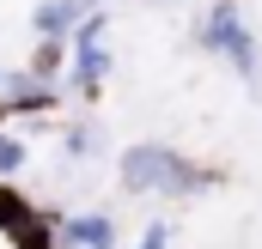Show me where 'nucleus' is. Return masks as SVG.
I'll use <instances>...</instances> for the list:
<instances>
[{
  "instance_id": "nucleus-9",
  "label": "nucleus",
  "mask_w": 262,
  "mask_h": 249,
  "mask_svg": "<svg viewBox=\"0 0 262 249\" xmlns=\"http://www.w3.org/2000/svg\"><path fill=\"white\" fill-rule=\"evenodd\" d=\"M37 213V201H31V188L18 183V177H0V237L12 231V225H25Z\"/></svg>"
},
{
  "instance_id": "nucleus-14",
  "label": "nucleus",
  "mask_w": 262,
  "mask_h": 249,
  "mask_svg": "<svg viewBox=\"0 0 262 249\" xmlns=\"http://www.w3.org/2000/svg\"><path fill=\"white\" fill-rule=\"evenodd\" d=\"M98 6H110V0H98Z\"/></svg>"
},
{
  "instance_id": "nucleus-4",
  "label": "nucleus",
  "mask_w": 262,
  "mask_h": 249,
  "mask_svg": "<svg viewBox=\"0 0 262 249\" xmlns=\"http://www.w3.org/2000/svg\"><path fill=\"white\" fill-rule=\"evenodd\" d=\"M61 110V85L55 79H37V73H6L0 85V122H43Z\"/></svg>"
},
{
  "instance_id": "nucleus-3",
  "label": "nucleus",
  "mask_w": 262,
  "mask_h": 249,
  "mask_svg": "<svg viewBox=\"0 0 262 249\" xmlns=\"http://www.w3.org/2000/svg\"><path fill=\"white\" fill-rule=\"evenodd\" d=\"M195 43L220 67H232L250 91L262 85V49H256V31L244 24V6L238 0H207V12H201V24H195Z\"/></svg>"
},
{
  "instance_id": "nucleus-5",
  "label": "nucleus",
  "mask_w": 262,
  "mask_h": 249,
  "mask_svg": "<svg viewBox=\"0 0 262 249\" xmlns=\"http://www.w3.org/2000/svg\"><path fill=\"white\" fill-rule=\"evenodd\" d=\"M61 243H67V249H122V219L104 213V207L61 213Z\"/></svg>"
},
{
  "instance_id": "nucleus-6",
  "label": "nucleus",
  "mask_w": 262,
  "mask_h": 249,
  "mask_svg": "<svg viewBox=\"0 0 262 249\" xmlns=\"http://www.w3.org/2000/svg\"><path fill=\"white\" fill-rule=\"evenodd\" d=\"M98 0H37V12H31V37H73V24L92 12Z\"/></svg>"
},
{
  "instance_id": "nucleus-2",
  "label": "nucleus",
  "mask_w": 262,
  "mask_h": 249,
  "mask_svg": "<svg viewBox=\"0 0 262 249\" xmlns=\"http://www.w3.org/2000/svg\"><path fill=\"white\" fill-rule=\"evenodd\" d=\"M110 73H116V18H110V6H92L79 24H73V37H67V79L61 91L73 97H104V85H110Z\"/></svg>"
},
{
  "instance_id": "nucleus-11",
  "label": "nucleus",
  "mask_w": 262,
  "mask_h": 249,
  "mask_svg": "<svg viewBox=\"0 0 262 249\" xmlns=\"http://www.w3.org/2000/svg\"><path fill=\"white\" fill-rule=\"evenodd\" d=\"M25 164H31V140L0 122V177H25Z\"/></svg>"
},
{
  "instance_id": "nucleus-8",
  "label": "nucleus",
  "mask_w": 262,
  "mask_h": 249,
  "mask_svg": "<svg viewBox=\"0 0 262 249\" xmlns=\"http://www.w3.org/2000/svg\"><path fill=\"white\" fill-rule=\"evenodd\" d=\"M25 73H37V79H67V43L61 37H31V55H25Z\"/></svg>"
},
{
  "instance_id": "nucleus-13",
  "label": "nucleus",
  "mask_w": 262,
  "mask_h": 249,
  "mask_svg": "<svg viewBox=\"0 0 262 249\" xmlns=\"http://www.w3.org/2000/svg\"><path fill=\"white\" fill-rule=\"evenodd\" d=\"M0 85H6V67H0Z\"/></svg>"
},
{
  "instance_id": "nucleus-10",
  "label": "nucleus",
  "mask_w": 262,
  "mask_h": 249,
  "mask_svg": "<svg viewBox=\"0 0 262 249\" xmlns=\"http://www.w3.org/2000/svg\"><path fill=\"white\" fill-rule=\"evenodd\" d=\"M98 146H104V128H98V122H67V128H61V152L73 158V164L92 158Z\"/></svg>"
},
{
  "instance_id": "nucleus-12",
  "label": "nucleus",
  "mask_w": 262,
  "mask_h": 249,
  "mask_svg": "<svg viewBox=\"0 0 262 249\" xmlns=\"http://www.w3.org/2000/svg\"><path fill=\"white\" fill-rule=\"evenodd\" d=\"M122 249H171V219H152L134 243H122Z\"/></svg>"
},
{
  "instance_id": "nucleus-7",
  "label": "nucleus",
  "mask_w": 262,
  "mask_h": 249,
  "mask_svg": "<svg viewBox=\"0 0 262 249\" xmlns=\"http://www.w3.org/2000/svg\"><path fill=\"white\" fill-rule=\"evenodd\" d=\"M6 249H61V213L37 201V213L6 231Z\"/></svg>"
},
{
  "instance_id": "nucleus-1",
  "label": "nucleus",
  "mask_w": 262,
  "mask_h": 249,
  "mask_svg": "<svg viewBox=\"0 0 262 249\" xmlns=\"http://www.w3.org/2000/svg\"><path fill=\"white\" fill-rule=\"evenodd\" d=\"M116 183L128 194H146V201H201L220 188V170L189 158L183 146H165V140H134L116 152Z\"/></svg>"
}]
</instances>
